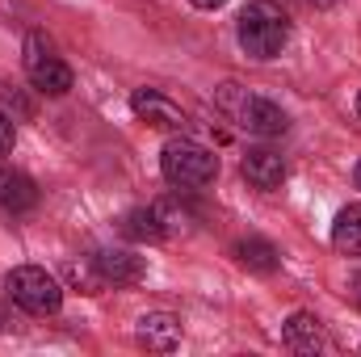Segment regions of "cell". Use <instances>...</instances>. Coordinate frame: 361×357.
<instances>
[{
  "mask_svg": "<svg viewBox=\"0 0 361 357\" xmlns=\"http://www.w3.org/2000/svg\"><path fill=\"white\" fill-rule=\"evenodd\" d=\"M235 34H240L244 55H252V59L265 63V59H277V55L286 51V42H290V17H286L273 0H252V4L240 13Z\"/></svg>",
  "mask_w": 361,
  "mask_h": 357,
  "instance_id": "cell-1",
  "label": "cell"
},
{
  "mask_svg": "<svg viewBox=\"0 0 361 357\" xmlns=\"http://www.w3.org/2000/svg\"><path fill=\"white\" fill-rule=\"evenodd\" d=\"M160 173L177 189H206L219 177V156L197 139H169L160 152Z\"/></svg>",
  "mask_w": 361,
  "mask_h": 357,
  "instance_id": "cell-2",
  "label": "cell"
},
{
  "mask_svg": "<svg viewBox=\"0 0 361 357\" xmlns=\"http://www.w3.org/2000/svg\"><path fill=\"white\" fill-rule=\"evenodd\" d=\"M4 290H8V298H13L21 311H30V315H55V311L63 307V286H59V277L47 273V269H38V265H17L4 277Z\"/></svg>",
  "mask_w": 361,
  "mask_h": 357,
  "instance_id": "cell-3",
  "label": "cell"
},
{
  "mask_svg": "<svg viewBox=\"0 0 361 357\" xmlns=\"http://www.w3.org/2000/svg\"><path fill=\"white\" fill-rule=\"evenodd\" d=\"M21 63H25L30 85H34L38 92H47V97H63V92L76 85V76H72V68L59 59L55 42H51L47 34H38V30L25 38V47H21Z\"/></svg>",
  "mask_w": 361,
  "mask_h": 357,
  "instance_id": "cell-4",
  "label": "cell"
},
{
  "mask_svg": "<svg viewBox=\"0 0 361 357\" xmlns=\"http://www.w3.org/2000/svg\"><path fill=\"white\" fill-rule=\"evenodd\" d=\"M235 118L248 135H261V139H273V135H286L290 131V118L281 105H273L265 97H240L235 101Z\"/></svg>",
  "mask_w": 361,
  "mask_h": 357,
  "instance_id": "cell-5",
  "label": "cell"
},
{
  "mask_svg": "<svg viewBox=\"0 0 361 357\" xmlns=\"http://www.w3.org/2000/svg\"><path fill=\"white\" fill-rule=\"evenodd\" d=\"M281 345L290 353H302V357H315L328 349V332H324V320L311 315V311H294L286 324H281Z\"/></svg>",
  "mask_w": 361,
  "mask_h": 357,
  "instance_id": "cell-6",
  "label": "cell"
},
{
  "mask_svg": "<svg viewBox=\"0 0 361 357\" xmlns=\"http://www.w3.org/2000/svg\"><path fill=\"white\" fill-rule=\"evenodd\" d=\"M130 109L139 122L156 126V131H180L185 126V109H180L173 97H164L160 89H139L130 97Z\"/></svg>",
  "mask_w": 361,
  "mask_h": 357,
  "instance_id": "cell-7",
  "label": "cell"
},
{
  "mask_svg": "<svg viewBox=\"0 0 361 357\" xmlns=\"http://www.w3.org/2000/svg\"><path fill=\"white\" fill-rule=\"evenodd\" d=\"M92 261L101 269L105 286H135V282H143V273H147L143 257H139L135 248H97Z\"/></svg>",
  "mask_w": 361,
  "mask_h": 357,
  "instance_id": "cell-8",
  "label": "cell"
},
{
  "mask_svg": "<svg viewBox=\"0 0 361 357\" xmlns=\"http://www.w3.org/2000/svg\"><path fill=\"white\" fill-rule=\"evenodd\" d=\"M38 185L30 173H21V169H0V210L4 214H13V219H21V214H30V210H38Z\"/></svg>",
  "mask_w": 361,
  "mask_h": 357,
  "instance_id": "cell-9",
  "label": "cell"
},
{
  "mask_svg": "<svg viewBox=\"0 0 361 357\" xmlns=\"http://www.w3.org/2000/svg\"><path fill=\"white\" fill-rule=\"evenodd\" d=\"M244 177L248 185H257V189H281V181H286V160L273 152V147H248V156H244Z\"/></svg>",
  "mask_w": 361,
  "mask_h": 357,
  "instance_id": "cell-10",
  "label": "cell"
},
{
  "mask_svg": "<svg viewBox=\"0 0 361 357\" xmlns=\"http://www.w3.org/2000/svg\"><path fill=\"white\" fill-rule=\"evenodd\" d=\"M139 341L152 349V353H173L180 345V320L169 311H152L139 320Z\"/></svg>",
  "mask_w": 361,
  "mask_h": 357,
  "instance_id": "cell-11",
  "label": "cell"
},
{
  "mask_svg": "<svg viewBox=\"0 0 361 357\" xmlns=\"http://www.w3.org/2000/svg\"><path fill=\"white\" fill-rule=\"evenodd\" d=\"M118 231H122L126 240H135V244H156V240H169V236H164V223H160V214H156V206L126 210V214H122V223H118Z\"/></svg>",
  "mask_w": 361,
  "mask_h": 357,
  "instance_id": "cell-12",
  "label": "cell"
},
{
  "mask_svg": "<svg viewBox=\"0 0 361 357\" xmlns=\"http://www.w3.org/2000/svg\"><path fill=\"white\" fill-rule=\"evenodd\" d=\"M235 257H240V265L252 269V273H273V269L281 265L277 244H269L265 236H248V240H240V244H235Z\"/></svg>",
  "mask_w": 361,
  "mask_h": 357,
  "instance_id": "cell-13",
  "label": "cell"
},
{
  "mask_svg": "<svg viewBox=\"0 0 361 357\" xmlns=\"http://www.w3.org/2000/svg\"><path fill=\"white\" fill-rule=\"evenodd\" d=\"M332 244L345 253V257H361V202L345 206L332 223Z\"/></svg>",
  "mask_w": 361,
  "mask_h": 357,
  "instance_id": "cell-14",
  "label": "cell"
},
{
  "mask_svg": "<svg viewBox=\"0 0 361 357\" xmlns=\"http://www.w3.org/2000/svg\"><path fill=\"white\" fill-rule=\"evenodd\" d=\"M68 277H72V286H80L85 294H101V290H105V277H101V269H97L92 257L72 261V265H68Z\"/></svg>",
  "mask_w": 361,
  "mask_h": 357,
  "instance_id": "cell-15",
  "label": "cell"
},
{
  "mask_svg": "<svg viewBox=\"0 0 361 357\" xmlns=\"http://www.w3.org/2000/svg\"><path fill=\"white\" fill-rule=\"evenodd\" d=\"M13 143H17V126H13V118H4V114H0V156H8V152H13Z\"/></svg>",
  "mask_w": 361,
  "mask_h": 357,
  "instance_id": "cell-16",
  "label": "cell"
},
{
  "mask_svg": "<svg viewBox=\"0 0 361 357\" xmlns=\"http://www.w3.org/2000/svg\"><path fill=\"white\" fill-rule=\"evenodd\" d=\"M189 4H193V8H206V13H214V8H223L227 0H189Z\"/></svg>",
  "mask_w": 361,
  "mask_h": 357,
  "instance_id": "cell-17",
  "label": "cell"
},
{
  "mask_svg": "<svg viewBox=\"0 0 361 357\" xmlns=\"http://www.w3.org/2000/svg\"><path fill=\"white\" fill-rule=\"evenodd\" d=\"M349 298L361 307V273H353V282H349Z\"/></svg>",
  "mask_w": 361,
  "mask_h": 357,
  "instance_id": "cell-18",
  "label": "cell"
},
{
  "mask_svg": "<svg viewBox=\"0 0 361 357\" xmlns=\"http://www.w3.org/2000/svg\"><path fill=\"white\" fill-rule=\"evenodd\" d=\"M315 8H336V4H345V0H311Z\"/></svg>",
  "mask_w": 361,
  "mask_h": 357,
  "instance_id": "cell-19",
  "label": "cell"
},
{
  "mask_svg": "<svg viewBox=\"0 0 361 357\" xmlns=\"http://www.w3.org/2000/svg\"><path fill=\"white\" fill-rule=\"evenodd\" d=\"M353 181H357V189H361V160H357V169H353Z\"/></svg>",
  "mask_w": 361,
  "mask_h": 357,
  "instance_id": "cell-20",
  "label": "cell"
},
{
  "mask_svg": "<svg viewBox=\"0 0 361 357\" xmlns=\"http://www.w3.org/2000/svg\"><path fill=\"white\" fill-rule=\"evenodd\" d=\"M357 114H361V92H357Z\"/></svg>",
  "mask_w": 361,
  "mask_h": 357,
  "instance_id": "cell-21",
  "label": "cell"
}]
</instances>
